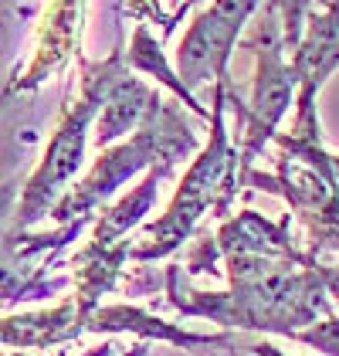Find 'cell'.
<instances>
[{
	"label": "cell",
	"instance_id": "cell-1",
	"mask_svg": "<svg viewBox=\"0 0 339 356\" xmlns=\"http://www.w3.org/2000/svg\"><path fill=\"white\" fill-rule=\"evenodd\" d=\"M231 170H234V156H231V149H227V143H224V122H221V109H217L210 149H207L197 163H194V170L187 173V180H183V187L176 193V200L170 204V214L160 220V224L149 227V234H153L156 245L140 248L136 258L146 261V258H156V254L170 251L173 245H180V241L187 238V231L194 227L197 214L210 200L221 197V204H224V197H231V191H227V187H231Z\"/></svg>",
	"mask_w": 339,
	"mask_h": 356
},
{
	"label": "cell",
	"instance_id": "cell-2",
	"mask_svg": "<svg viewBox=\"0 0 339 356\" xmlns=\"http://www.w3.org/2000/svg\"><path fill=\"white\" fill-rule=\"evenodd\" d=\"M85 88H88L85 99L65 115L55 143H51V149H48V160L41 163V170H38L34 180H31V187L24 191L21 224H31V220L41 218L44 207L51 204V197L58 193V187H65V180L82 163L85 126H88V115L102 106V92H106V65L95 68V79H85Z\"/></svg>",
	"mask_w": 339,
	"mask_h": 356
},
{
	"label": "cell",
	"instance_id": "cell-3",
	"mask_svg": "<svg viewBox=\"0 0 339 356\" xmlns=\"http://www.w3.org/2000/svg\"><path fill=\"white\" fill-rule=\"evenodd\" d=\"M251 3H217L200 17L190 38L180 48V75L187 85H204L210 79H224V65L231 55V41L241 31V21L251 14Z\"/></svg>",
	"mask_w": 339,
	"mask_h": 356
},
{
	"label": "cell",
	"instance_id": "cell-4",
	"mask_svg": "<svg viewBox=\"0 0 339 356\" xmlns=\"http://www.w3.org/2000/svg\"><path fill=\"white\" fill-rule=\"evenodd\" d=\"M339 65V7H329L322 21H312L309 38L299 44L292 72L295 82H302V112H299V143H306V126L309 136L315 139V126H312V95L315 88L326 82V75Z\"/></svg>",
	"mask_w": 339,
	"mask_h": 356
},
{
	"label": "cell",
	"instance_id": "cell-5",
	"mask_svg": "<svg viewBox=\"0 0 339 356\" xmlns=\"http://www.w3.org/2000/svg\"><path fill=\"white\" fill-rule=\"evenodd\" d=\"M299 339L319 346V350H326V353L339 356V319H329V323H322L319 329H309V332H299Z\"/></svg>",
	"mask_w": 339,
	"mask_h": 356
}]
</instances>
